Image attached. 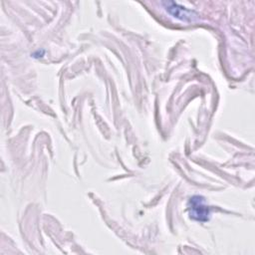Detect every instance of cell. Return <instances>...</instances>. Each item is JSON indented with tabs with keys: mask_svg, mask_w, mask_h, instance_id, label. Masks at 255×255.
Returning a JSON list of instances; mask_svg holds the SVG:
<instances>
[{
	"mask_svg": "<svg viewBox=\"0 0 255 255\" xmlns=\"http://www.w3.org/2000/svg\"><path fill=\"white\" fill-rule=\"evenodd\" d=\"M187 208L191 219L205 222L210 217V207L205 203V199L200 195H193L187 202Z\"/></svg>",
	"mask_w": 255,
	"mask_h": 255,
	"instance_id": "1",
	"label": "cell"
},
{
	"mask_svg": "<svg viewBox=\"0 0 255 255\" xmlns=\"http://www.w3.org/2000/svg\"><path fill=\"white\" fill-rule=\"evenodd\" d=\"M161 4L168 14H170L172 17H174L180 21L192 22L198 18V14L195 11L190 10L176 2L162 1Z\"/></svg>",
	"mask_w": 255,
	"mask_h": 255,
	"instance_id": "2",
	"label": "cell"
}]
</instances>
